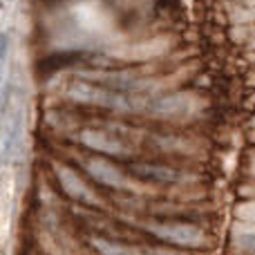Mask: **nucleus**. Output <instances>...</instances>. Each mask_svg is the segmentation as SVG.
I'll list each match as a JSON object with an SVG mask.
<instances>
[{"label": "nucleus", "mask_w": 255, "mask_h": 255, "mask_svg": "<svg viewBox=\"0 0 255 255\" xmlns=\"http://www.w3.org/2000/svg\"><path fill=\"white\" fill-rule=\"evenodd\" d=\"M85 170L97 184L106 186V188H126V175L108 157L90 154L85 159Z\"/></svg>", "instance_id": "7ed1b4c3"}, {"label": "nucleus", "mask_w": 255, "mask_h": 255, "mask_svg": "<svg viewBox=\"0 0 255 255\" xmlns=\"http://www.w3.org/2000/svg\"><path fill=\"white\" fill-rule=\"evenodd\" d=\"M56 179H58L61 190L70 199H74V202H94L92 188L85 184V179L76 170H72V168H67V166H58L56 168Z\"/></svg>", "instance_id": "20e7f679"}, {"label": "nucleus", "mask_w": 255, "mask_h": 255, "mask_svg": "<svg viewBox=\"0 0 255 255\" xmlns=\"http://www.w3.org/2000/svg\"><path fill=\"white\" fill-rule=\"evenodd\" d=\"M81 143L101 157H119V154H128L130 150V145L126 143V139L119 132L106 130V128H83Z\"/></svg>", "instance_id": "f03ea898"}, {"label": "nucleus", "mask_w": 255, "mask_h": 255, "mask_svg": "<svg viewBox=\"0 0 255 255\" xmlns=\"http://www.w3.org/2000/svg\"><path fill=\"white\" fill-rule=\"evenodd\" d=\"M154 240L175 249H202L208 244V233L202 226L184 220H161L148 226Z\"/></svg>", "instance_id": "f257e3e1"}, {"label": "nucleus", "mask_w": 255, "mask_h": 255, "mask_svg": "<svg viewBox=\"0 0 255 255\" xmlns=\"http://www.w3.org/2000/svg\"><path fill=\"white\" fill-rule=\"evenodd\" d=\"M7 56V36L0 34V61Z\"/></svg>", "instance_id": "6e6552de"}, {"label": "nucleus", "mask_w": 255, "mask_h": 255, "mask_svg": "<svg viewBox=\"0 0 255 255\" xmlns=\"http://www.w3.org/2000/svg\"><path fill=\"white\" fill-rule=\"evenodd\" d=\"M240 247L247 253L255 255V233H249V235H244V238H240Z\"/></svg>", "instance_id": "0eeeda50"}, {"label": "nucleus", "mask_w": 255, "mask_h": 255, "mask_svg": "<svg viewBox=\"0 0 255 255\" xmlns=\"http://www.w3.org/2000/svg\"><path fill=\"white\" fill-rule=\"evenodd\" d=\"M134 175H139L143 181H150V184H177L179 181V170L168 163H139L134 166Z\"/></svg>", "instance_id": "39448f33"}, {"label": "nucleus", "mask_w": 255, "mask_h": 255, "mask_svg": "<svg viewBox=\"0 0 255 255\" xmlns=\"http://www.w3.org/2000/svg\"><path fill=\"white\" fill-rule=\"evenodd\" d=\"M90 244H92V249L99 255H143L139 251V247H132V244L124 242V240H117V238H106V235L92 238Z\"/></svg>", "instance_id": "423d86ee"}]
</instances>
